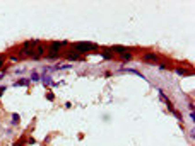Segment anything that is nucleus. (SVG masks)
<instances>
[{"label":"nucleus","instance_id":"1a4fd4ad","mask_svg":"<svg viewBox=\"0 0 195 146\" xmlns=\"http://www.w3.org/2000/svg\"><path fill=\"white\" fill-rule=\"evenodd\" d=\"M2 92H3V89H0V95H2Z\"/></svg>","mask_w":195,"mask_h":146},{"label":"nucleus","instance_id":"f03ea898","mask_svg":"<svg viewBox=\"0 0 195 146\" xmlns=\"http://www.w3.org/2000/svg\"><path fill=\"white\" fill-rule=\"evenodd\" d=\"M144 59H146L147 63H157V61H159V56L154 55V53H149V55L144 56Z\"/></svg>","mask_w":195,"mask_h":146},{"label":"nucleus","instance_id":"423d86ee","mask_svg":"<svg viewBox=\"0 0 195 146\" xmlns=\"http://www.w3.org/2000/svg\"><path fill=\"white\" fill-rule=\"evenodd\" d=\"M27 83H29V80H19L17 82V85H27Z\"/></svg>","mask_w":195,"mask_h":146},{"label":"nucleus","instance_id":"f257e3e1","mask_svg":"<svg viewBox=\"0 0 195 146\" xmlns=\"http://www.w3.org/2000/svg\"><path fill=\"white\" fill-rule=\"evenodd\" d=\"M94 48H96V44H94V43H76V44H74V49L79 51V53L91 51V49H94Z\"/></svg>","mask_w":195,"mask_h":146},{"label":"nucleus","instance_id":"7ed1b4c3","mask_svg":"<svg viewBox=\"0 0 195 146\" xmlns=\"http://www.w3.org/2000/svg\"><path fill=\"white\" fill-rule=\"evenodd\" d=\"M113 51H118V53H122L123 56L128 55V49H127V48H123V46H115V48H113Z\"/></svg>","mask_w":195,"mask_h":146},{"label":"nucleus","instance_id":"39448f33","mask_svg":"<svg viewBox=\"0 0 195 146\" xmlns=\"http://www.w3.org/2000/svg\"><path fill=\"white\" fill-rule=\"evenodd\" d=\"M103 58H106V59H111L113 56H111V51H104L103 53Z\"/></svg>","mask_w":195,"mask_h":146},{"label":"nucleus","instance_id":"6e6552de","mask_svg":"<svg viewBox=\"0 0 195 146\" xmlns=\"http://www.w3.org/2000/svg\"><path fill=\"white\" fill-rule=\"evenodd\" d=\"M2 63H3V56L0 55V66H2Z\"/></svg>","mask_w":195,"mask_h":146},{"label":"nucleus","instance_id":"0eeeda50","mask_svg":"<svg viewBox=\"0 0 195 146\" xmlns=\"http://www.w3.org/2000/svg\"><path fill=\"white\" fill-rule=\"evenodd\" d=\"M14 122H16V124L19 122V116H17V114H14Z\"/></svg>","mask_w":195,"mask_h":146},{"label":"nucleus","instance_id":"20e7f679","mask_svg":"<svg viewBox=\"0 0 195 146\" xmlns=\"http://www.w3.org/2000/svg\"><path fill=\"white\" fill-rule=\"evenodd\" d=\"M69 59H82V56L79 55V53H70L69 55Z\"/></svg>","mask_w":195,"mask_h":146}]
</instances>
